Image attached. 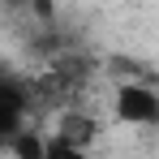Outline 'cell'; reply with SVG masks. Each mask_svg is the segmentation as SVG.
I'll list each match as a JSON object with an SVG mask.
<instances>
[{
    "label": "cell",
    "instance_id": "5b68a950",
    "mask_svg": "<svg viewBox=\"0 0 159 159\" xmlns=\"http://www.w3.org/2000/svg\"><path fill=\"white\" fill-rule=\"evenodd\" d=\"M43 159H86V151H69V146H60V142H48Z\"/></svg>",
    "mask_w": 159,
    "mask_h": 159
},
{
    "label": "cell",
    "instance_id": "6da1fadb",
    "mask_svg": "<svg viewBox=\"0 0 159 159\" xmlns=\"http://www.w3.org/2000/svg\"><path fill=\"white\" fill-rule=\"evenodd\" d=\"M116 116H120L125 125H155V120H159L155 90L142 86V82H125L120 95H116Z\"/></svg>",
    "mask_w": 159,
    "mask_h": 159
},
{
    "label": "cell",
    "instance_id": "7a4b0ae2",
    "mask_svg": "<svg viewBox=\"0 0 159 159\" xmlns=\"http://www.w3.org/2000/svg\"><path fill=\"white\" fill-rule=\"evenodd\" d=\"M30 107L26 86H17L13 78H0V146H9L22 133V116Z\"/></svg>",
    "mask_w": 159,
    "mask_h": 159
},
{
    "label": "cell",
    "instance_id": "277c9868",
    "mask_svg": "<svg viewBox=\"0 0 159 159\" xmlns=\"http://www.w3.org/2000/svg\"><path fill=\"white\" fill-rule=\"evenodd\" d=\"M9 146H13V155H17V159H43V151H48V142H43L39 133H17Z\"/></svg>",
    "mask_w": 159,
    "mask_h": 159
},
{
    "label": "cell",
    "instance_id": "3957f363",
    "mask_svg": "<svg viewBox=\"0 0 159 159\" xmlns=\"http://www.w3.org/2000/svg\"><path fill=\"white\" fill-rule=\"evenodd\" d=\"M95 138H99V120H95L90 112H60V120H56V142H60V146L86 151Z\"/></svg>",
    "mask_w": 159,
    "mask_h": 159
}]
</instances>
